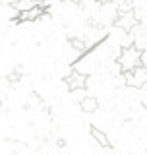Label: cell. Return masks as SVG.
Instances as JSON below:
<instances>
[{
  "mask_svg": "<svg viewBox=\"0 0 147 155\" xmlns=\"http://www.w3.org/2000/svg\"><path fill=\"white\" fill-rule=\"evenodd\" d=\"M141 58H143V48L138 45H126L120 48V54L116 58V64L122 74L132 72L134 68L141 66Z\"/></svg>",
  "mask_w": 147,
  "mask_h": 155,
  "instance_id": "cell-1",
  "label": "cell"
},
{
  "mask_svg": "<svg viewBox=\"0 0 147 155\" xmlns=\"http://www.w3.org/2000/svg\"><path fill=\"white\" fill-rule=\"evenodd\" d=\"M124 76V81L128 87H134V89H141L143 85H147V66L141 64L138 68H134L132 72H126Z\"/></svg>",
  "mask_w": 147,
  "mask_h": 155,
  "instance_id": "cell-2",
  "label": "cell"
},
{
  "mask_svg": "<svg viewBox=\"0 0 147 155\" xmlns=\"http://www.w3.org/2000/svg\"><path fill=\"white\" fill-rule=\"evenodd\" d=\"M64 81H66V85H68L70 91H80V89H85L87 87V76L81 74L80 70H76V68L70 70V74L64 78Z\"/></svg>",
  "mask_w": 147,
  "mask_h": 155,
  "instance_id": "cell-3",
  "label": "cell"
},
{
  "mask_svg": "<svg viewBox=\"0 0 147 155\" xmlns=\"http://www.w3.org/2000/svg\"><path fill=\"white\" fill-rule=\"evenodd\" d=\"M112 23H114V27L122 29V31H132L139 23V19L136 16V12H128V14H116Z\"/></svg>",
  "mask_w": 147,
  "mask_h": 155,
  "instance_id": "cell-4",
  "label": "cell"
},
{
  "mask_svg": "<svg viewBox=\"0 0 147 155\" xmlns=\"http://www.w3.org/2000/svg\"><path fill=\"white\" fill-rule=\"evenodd\" d=\"M47 10L43 8V6H37L33 8V10H29V12H21V14H18V18L14 19V23H23V21H37L41 16H47Z\"/></svg>",
  "mask_w": 147,
  "mask_h": 155,
  "instance_id": "cell-5",
  "label": "cell"
},
{
  "mask_svg": "<svg viewBox=\"0 0 147 155\" xmlns=\"http://www.w3.org/2000/svg\"><path fill=\"white\" fill-rule=\"evenodd\" d=\"M89 134H91V138L95 140V142L99 143L103 149H110L112 147L110 142H109V138H106V134L103 132V130H99L97 126H91V128H89Z\"/></svg>",
  "mask_w": 147,
  "mask_h": 155,
  "instance_id": "cell-6",
  "label": "cell"
},
{
  "mask_svg": "<svg viewBox=\"0 0 147 155\" xmlns=\"http://www.w3.org/2000/svg\"><path fill=\"white\" fill-rule=\"evenodd\" d=\"M80 109L83 110V113H95V110L99 109V99L93 97V95H85L80 101Z\"/></svg>",
  "mask_w": 147,
  "mask_h": 155,
  "instance_id": "cell-7",
  "label": "cell"
},
{
  "mask_svg": "<svg viewBox=\"0 0 147 155\" xmlns=\"http://www.w3.org/2000/svg\"><path fill=\"white\" fill-rule=\"evenodd\" d=\"M10 6L16 10L18 14H21V12H29V10L35 8L37 6V0H12Z\"/></svg>",
  "mask_w": 147,
  "mask_h": 155,
  "instance_id": "cell-8",
  "label": "cell"
},
{
  "mask_svg": "<svg viewBox=\"0 0 147 155\" xmlns=\"http://www.w3.org/2000/svg\"><path fill=\"white\" fill-rule=\"evenodd\" d=\"M68 43H70V47H72L76 52H80V54H85V52L89 51L87 43L83 41V39H80V37H68Z\"/></svg>",
  "mask_w": 147,
  "mask_h": 155,
  "instance_id": "cell-9",
  "label": "cell"
},
{
  "mask_svg": "<svg viewBox=\"0 0 147 155\" xmlns=\"http://www.w3.org/2000/svg\"><path fill=\"white\" fill-rule=\"evenodd\" d=\"M21 72L19 70H12V72H8V76H6V80H8V84L10 85H18L19 81H21Z\"/></svg>",
  "mask_w": 147,
  "mask_h": 155,
  "instance_id": "cell-10",
  "label": "cell"
},
{
  "mask_svg": "<svg viewBox=\"0 0 147 155\" xmlns=\"http://www.w3.org/2000/svg\"><path fill=\"white\" fill-rule=\"evenodd\" d=\"M128 12H134V4H132L130 0H126V2L118 4V8H116V14H128Z\"/></svg>",
  "mask_w": 147,
  "mask_h": 155,
  "instance_id": "cell-11",
  "label": "cell"
},
{
  "mask_svg": "<svg viewBox=\"0 0 147 155\" xmlns=\"http://www.w3.org/2000/svg\"><path fill=\"white\" fill-rule=\"evenodd\" d=\"M56 145H58V147H64V145H66V142H64V140H56Z\"/></svg>",
  "mask_w": 147,
  "mask_h": 155,
  "instance_id": "cell-12",
  "label": "cell"
},
{
  "mask_svg": "<svg viewBox=\"0 0 147 155\" xmlns=\"http://www.w3.org/2000/svg\"><path fill=\"white\" fill-rule=\"evenodd\" d=\"M66 2H72V4H81L83 0H66Z\"/></svg>",
  "mask_w": 147,
  "mask_h": 155,
  "instance_id": "cell-13",
  "label": "cell"
},
{
  "mask_svg": "<svg viewBox=\"0 0 147 155\" xmlns=\"http://www.w3.org/2000/svg\"><path fill=\"white\" fill-rule=\"evenodd\" d=\"M101 4H110V2H114V0H99Z\"/></svg>",
  "mask_w": 147,
  "mask_h": 155,
  "instance_id": "cell-14",
  "label": "cell"
}]
</instances>
